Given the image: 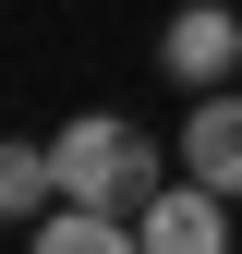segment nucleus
Returning <instances> with one entry per match:
<instances>
[{"mask_svg":"<svg viewBox=\"0 0 242 254\" xmlns=\"http://www.w3.org/2000/svg\"><path fill=\"white\" fill-rule=\"evenodd\" d=\"M24 254H145V242H133V218H121V206H73V194H60V206L37 218V242H24Z\"/></svg>","mask_w":242,"mask_h":254,"instance_id":"obj_5","label":"nucleus"},{"mask_svg":"<svg viewBox=\"0 0 242 254\" xmlns=\"http://www.w3.org/2000/svg\"><path fill=\"white\" fill-rule=\"evenodd\" d=\"M158 73L182 85V97L230 85V73H242V12H230V0H182V12L158 24Z\"/></svg>","mask_w":242,"mask_h":254,"instance_id":"obj_2","label":"nucleus"},{"mask_svg":"<svg viewBox=\"0 0 242 254\" xmlns=\"http://www.w3.org/2000/svg\"><path fill=\"white\" fill-rule=\"evenodd\" d=\"M133 242L145 254H230V194H206V182L182 170V182H158V194L133 206Z\"/></svg>","mask_w":242,"mask_h":254,"instance_id":"obj_3","label":"nucleus"},{"mask_svg":"<svg viewBox=\"0 0 242 254\" xmlns=\"http://www.w3.org/2000/svg\"><path fill=\"white\" fill-rule=\"evenodd\" d=\"M49 206H60L49 145H24V133H12V145H0V218H49Z\"/></svg>","mask_w":242,"mask_h":254,"instance_id":"obj_6","label":"nucleus"},{"mask_svg":"<svg viewBox=\"0 0 242 254\" xmlns=\"http://www.w3.org/2000/svg\"><path fill=\"white\" fill-rule=\"evenodd\" d=\"M182 170H194L206 194H230V206H242V73H230V85H206V97L182 109Z\"/></svg>","mask_w":242,"mask_h":254,"instance_id":"obj_4","label":"nucleus"},{"mask_svg":"<svg viewBox=\"0 0 242 254\" xmlns=\"http://www.w3.org/2000/svg\"><path fill=\"white\" fill-rule=\"evenodd\" d=\"M49 170H60V194H73V206H121V218H133V206L170 182V157L145 145L121 109H73V121L49 133Z\"/></svg>","mask_w":242,"mask_h":254,"instance_id":"obj_1","label":"nucleus"}]
</instances>
